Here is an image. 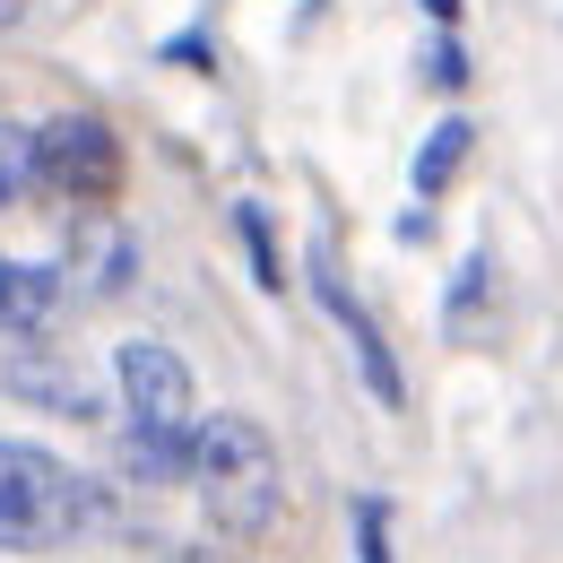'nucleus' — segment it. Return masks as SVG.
<instances>
[{
    "label": "nucleus",
    "instance_id": "f257e3e1",
    "mask_svg": "<svg viewBox=\"0 0 563 563\" xmlns=\"http://www.w3.org/2000/svg\"><path fill=\"white\" fill-rule=\"evenodd\" d=\"M104 520V494L78 468H62L35 442H0V555H35V547H70Z\"/></svg>",
    "mask_w": 563,
    "mask_h": 563
},
{
    "label": "nucleus",
    "instance_id": "f03ea898",
    "mask_svg": "<svg viewBox=\"0 0 563 563\" xmlns=\"http://www.w3.org/2000/svg\"><path fill=\"white\" fill-rule=\"evenodd\" d=\"M191 486L225 538H261L278 520V442L252 417H200L191 433Z\"/></svg>",
    "mask_w": 563,
    "mask_h": 563
},
{
    "label": "nucleus",
    "instance_id": "7ed1b4c3",
    "mask_svg": "<svg viewBox=\"0 0 563 563\" xmlns=\"http://www.w3.org/2000/svg\"><path fill=\"white\" fill-rule=\"evenodd\" d=\"M122 373V408L140 433V468H191V433H200V390H191V364L165 347V339H122L113 355Z\"/></svg>",
    "mask_w": 563,
    "mask_h": 563
},
{
    "label": "nucleus",
    "instance_id": "20e7f679",
    "mask_svg": "<svg viewBox=\"0 0 563 563\" xmlns=\"http://www.w3.org/2000/svg\"><path fill=\"white\" fill-rule=\"evenodd\" d=\"M113 131L104 122H87V113H62V122H44L35 131V183L44 191H70V200H96V191H113Z\"/></svg>",
    "mask_w": 563,
    "mask_h": 563
},
{
    "label": "nucleus",
    "instance_id": "39448f33",
    "mask_svg": "<svg viewBox=\"0 0 563 563\" xmlns=\"http://www.w3.org/2000/svg\"><path fill=\"white\" fill-rule=\"evenodd\" d=\"M312 295H321V312H330V321L347 330V347H355V364H364V382H373V399H382V408H399V399H408V390H399V364H390L382 330H373V312H364V303L347 295V278H339L330 261L312 269Z\"/></svg>",
    "mask_w": 563,
    "mask_h": 563
},
{
    "label": "nucleus",
    "instance_id": "423d86ee",
    "mask_svg": "<svg viewBox=\"0 0 563 563\" xmlns=\"http://www.w3.org/2000/svg\"><path fill=\"white\" fill-rule=\"evenodd\" d=\"M53 312H62V269H44V261H0V347L35 339Z\"/></svg>",
    "mask_w": 563,
    "mask_h": 563
},
{
    "label": "nucleus",
    "instance_id": "0eeeda50",
    "mask_svg": "<svg viewBox=\"0 0 563 563\" xmlns=\"http://www.w3.org/2000/svg\"><path fill=\"white\" fill-rule=\"evenodd\" d=\"M468 140H477L468 122H442V131H433V140L417 147V191H424V200H433V191H442V183L460 174V156H468Z\"/></svg>",
    "mask_w": 563,
    "mask_h": 563
},
{
    "label": "nucleus",
    "instance_id": "6e6552de",
    "mask_svg": "<svg viewBox=\"0 0 563 563\" xmlns=\"http://www.w3.org/2000/svg\"><path fill=\"white\" fill-rule=\"evenodd\" d=\"M35 183V131L26 122H0V209Z\"/></svg>",
    "mask_w": 563,
    "mask_h": 563
},
{
    "label": "nucleus",
    "instance_id": "1a4fd4ad",
    "mask_svg": "<svg viewBox=\"0 0 563 563\" xmlns=\"http://www.w3.org/2000/svg\"><path fill=\"white\" fill-rule=\"evenodd\" d=\"M234 225H243V252H252V278L278 286V243H269V217L261 209H234Z\"/></svg>",
    "mask_w": 563,
    "mask_h": 563
},
{
    "label": "nucleus",
    "instance_id": "9d476101",
    "mask_svg": "<svg viewBox=\"0 0 563 563\" xmlns=\"http://www.w3.org/2000/svg\"><path fill=\"white\" fill-rule=\"evenodd\" d=\"M355 555L390 563V503H355Z\"/></svg>",
    "mask_w": 563,
    "mask_h": 563
},
{
    "label": "nucleus",
    "instance_id": "9b49d317",
    "mask_svg": "<svg viewBox=\"0 0 563 563\" xmlns=\"http://www.w3.org/2000/svg\"><path fill=\"white\" fill-rule=\"evenodd\" d=\"M433 78H442V87H460V78H468V70H460V44H433Z\"/></svg>",
    "mask_w": 563,
    "mask_h": 563
},
{
    "label": "nucleus",
    "instance_id": "f8f14e48",
    "mask_svg": "<svg viewBox=\"0 0 563 563\" xmlns=\"http://www.w3.org/2000/svg\"><path fill=\"white\" fill-rule=\"evenodd\" d=\"M424 9H433V18H442V26H451V18H460V0H424Z\"/></svg>",
    "mask_w": 563,
    "mask_h": 563
},
{
    "label": "nucleus",
    "instance_id": "ddd939ff",
    "mask_svg": "<svg viewBox=\"0 0 563 563\" xmlns=\"http://www.w3.org/2000/svg\"><path fill=\"white\" fill-rule=\"evenodd\" d=\"M18 9H26V0H0V26H9V18H18Z\"/></svg>",
    "mask_w": 563,
    "mask_h": 563
},
{
    "label": "nucleus",
    "instance_id": "4468645a",
    "mask_svg": "<svg viewBox=\"0 0 563 563\" xmlns=\"http://www.w3.org/2000/svg\"><path fill=\"white\" fill-rule=\"evenodd\" d=\"M191 563H225V555H191Z\"/></svg>",
    "mask_w": 563,
    "mask_h": 563
}]
</instances>
